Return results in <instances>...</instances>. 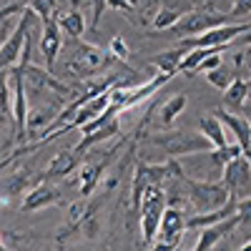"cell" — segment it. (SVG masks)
<instances>
[{
  "mask_svg": "<svg viewBox=\"0 0 251 251\" xmlns=\"http://www.w3.org/2000/svg\"><path fill=\"white\" fill-rule=\"evenodd\" d=\"M183 55H186V48H183V46H178V48H174V50L156 53V55L151 58V63L158 68V73L174 78V75H176V68H178V63H181V58H183Z\"/></svg>",
  "mask_w": 251,
  "mask_h": 251,
  "instance_id": "21",
  "label": "cell"
},
{
  "mask_svg": "<svg viewBox=\"0 0 251 251\" xmlns=\"http://www.w3.org/2000/svg\"><path fill=\"white\" fill-rule=\"evenodd\" d=\"M0 111L10 116V88H8V71L0 68Z\"/></svg>",
  "mask_w": 251,
  "mask_h": 251,
  "instance_id": "27",
  "label": "cell"
},
{
  "mask_svg": "<svg viewBox=\"0 0 251 251\" xmlns=\"http://www.w3.org/2000/svg\"><path fill=\"white\" fill-rule=\"evenodd\" d=\"M151 251H176V244H169V241H156Z\"/></svg>",
  "mask_w": 251,
  "mask_h": 251,
  "instance_id": "33",
  "label": "cell"
},
{
  "mask_svg": "<svg viewBox=\"0 0 251 251\" xmlns=\"http://www.w3.org/2000/svg\"><path fill=\"white\" fill-rule=\"evenodd\" d=\"M78 161H80V156H78L73 149H71V151H60V153H55V156L50 158V163L46 166V171L40 174V176H43V181L71 176V174H75V169H78Z\"/></svg>",
  "mask_w": 251,
  "mask_h": 251,
  "instance_id": "16",
  "label": "cell"
},
{
  "mask_svg": "<svg viewBox=\"0 0 251 251\" xmlns=\"http://www.w3.org/2000/svg\"><path fill=\"white\" fill-rule=\"evenodd\" d=\"M60 201V188L50 186L48 181H40L35 183L33 188H28V191L23 194V211L33 214V211H40V208H46V206H53Z\"/></svg>",
  "mask_w": 251,
  "mask_h": 251,
  "instance_id": "14",
  "label": "cell"
},
{
  "mask_svg": "<svg viewBox=\"0 0 251 251\" xmlns=\"http://www.w3.org/2000/svg\"><path fill=\"white\" fill-rule=\"evenodd\" d=\"M214 50H224V48H191L178 63V68L176 73H188V75H196V68H199V63L208 55V53H214Z\"/></svg>",
  "mask_w": 251,
  "mask_h": 251,
  "instance_id": "24",
  "label": "cell"
},
{
  "mask_svg": "<svg viewBox=\"0 0 251 251\" xmlns=\"http://www.w3.org/2000/svg\"><path fill=\"white\" fill-rule=\"evenodd\" d=\"M194 5L188 3V0H158V8L151 18V28L153 33H161L166 28H171L176 20L186 13V10H191Z\"/></svg>",
  "mask_w": 251,
  "mask_h": 251,
  "instance_id": "15",
  "label": "cell"
},
{
  "mask_svg": "<svg viewBox=\"0 0 251 251\" xmlns=\"http://www.w3.org/2000/svg\"><path fill=\"white\" fill-rule=\"evenodd\" d=\"M221 50H214V53H208L201 63H199V68H196V73H206V71H211V68H216V66H221V55H219Z\"/></svg>",
  "mask_w": 251,
  "mask_h": 251,
  "instance_id": "30",
  "label": "cell"
},
{
  "mask_svg": "<svg viewBox=\"0 0 251 251\" xmlns=\"http://www.w3.org/2000/svg\"><path fill=\"white\" fill-rule=\"evenodd\" d=\"M191 5H201V3H206V0H188Z\"/></svg>",
  "mask_w": 251,
  "mask_h": 251,
  "instance_id": "37",
  "label": "cell"
},
{
  "mask_svg": "<svg viewBox=\"0 0 251 251\" xmlns=\"http://www.w3.org/2000/svg\"><path fill=\"white\" fill-rule=\"evenodd\" d=\"M5 118H8V116H5L3 111H0V131H3V126H5Z\"/></svg>",
  "mask_w": 251,
  "mask_h": 251,
  "instance_id": "36",
  "label": "cell"
},
{
  "mask_svg": "<svg viewBox=\"0 0 251 251\" xmlns=\"http://www.w3.org/2000/svg\"><path fill=\"white\" fill-rule=\"evenodd\" d=\"M43 28H40V53L46 58V68L50 73H55V63H58V55H60V48H63V30L58 28V20H55V13H50L46 20H40Z\"/></svg>",
  "mask_w": 251,
  "mask_h": 251,
  "instance_id": "10",
  "label": "cell"
},
{
  "mask_svg": "<svg viewBox=\"0 0 251 251\" xmlns=\"http://www.w3.org/2000/svg\"><path fill=\"white\" fill-rule=\"evenodd\" d=\"M249 33V20L246 23H224L216 28H208L201 35L183 38L181 46L183 48H226L228 43H234L239 35Z\"/></svg>",
  "mask_w": 251,
  "mask_h": 251,
  "instance_id": "7",
  "label": "cell"
},
{
  "mask_svg": "<svg viewBox=\"0 0 251 251\" xmlns=\"http://www.w3.org/2000/svg\"><path fill=\"white\" fill-rule=\"evenodd\" d=\"M35 13L25 5V10L20 13V18H18V23H15V28L8 33V38L0 43V68H13L15 63L20 60V50H23V43H25V35H28V30H30V25L35 23Z\"/></svg>",
  "mask_w": 251,
  "mask_h": 251,
  "instance_id": "8",
  "label": "cell"
},
{
  "mask_svg": "<svg viewBox=\"0 0 251 251\" xmlns=\"http://www.w3.org/2000/svg\"><path fill=\"white\" fill-rule=\"evenodd\" d=\"M224 23H228V15H226V13L214 10L208 3H201V5H194L191 10H186L171 28L161 30V35L183 40V38H191V35H201L203 30L216 28V25H224ZM156 35H158V33H156Z\"/></svg>",
  "mask_w": 251,
  "mask_h": 251,
  "instance_id": "2",
  "label": "cell"
},
{
  "mask_svg": "<svg viewBox=\"0 0 251 251\" xmlns=\"http://www.w3.org/2000/svg\"><path fill=\"white\" fill-rule=\"evenodd\" d=\"M249 211H251V201L244 199V201H239L236 214H231V216L224 219V221H216V224L203 226V228H201V234H199V241H196V246H194V251H211L221 239L231 236L241 224L249 226Z\"/></svg>",
  "mask_w": 251,
  "mask_h": 251,
  "instance_id": "5",
  "label": "cell"
},
{
  "mask_svg": "<svg viewBox=\"0 0 251 251\" xmlns=\"http://www.w3.org/2000/svg\"><path fill=\"white\" fill-rule=\"evenodd\" d=\"M183 211L178 206H171V203H166L163 208V214H161V221H158V241H169V244H181V236H183Z\"/></svg>",
  "mask_w": 251,
  "mask_h": 251,
  "instance_id": "12",
  "label": "cell"
},
{
  "mask_svg": "<svg viewBox=\"0 0 251 251\" xmlns=\"http://www.w3.org/2000/svg\"><path fill=\"white\" fill-rule=\"evenodd\" d=\"M181 186L191 201V206L196 208V214H206V211H214V208L224 206L228 199V191L221 181H196V178H181Z\"/></svg>",
  "mask_w": 251,
  "mask_h": 251,
  "instance_id": "4",
  "label": "cell"
},
{
  "mask_svg": "<svg viewBox=\"0 0 251 251\" xmlns=\"http://www.w3.org/2000/svg\"><path fill=\"white\" fill-rule=\"evenodd\" d=\"M128 3H131V5H136V3H141V0H128Z\"/></svg>",
  "mask_w": 251,
  "mask_h": 251,
  "instance_id": "38",
  "label": "cell"
},
{
  "mask_svg": "<svg viewBox=\"0 0 251 251\" xmlns=\"http://www.w3.org/2000/svg\"><path fill=\"white\" fill-rule=\"evenodd\" d=\"M108 53H111L116 60H128V55H131L128 46H126V40H123L121 35H113V38H111V43H108Z\"/></svg>",
  "mask_w": 251,
  "mask_h": 251,
  "instance_id": "29",
  "label": "cell"
},
{
  "mask_svg": "<svg viewBox=\"0 0 251 251\" xmlns=\"http://www.w3.org/2000/svg\"><path fill=\"white\" fill-rule=\"evenodd\" d=\"M149 143L161 149L171 158H183V156H196V153H208L214 149L203 133H191V131H166V133H153L149 136Z\"/></svg>",
  "mask_w": 251,
  "mask_h": 251,
  "instance_id": "3",
  "label": "cell"
},
{
  "mask_svg": "<svg viewBox=\"0 0 251 251\" xmlns=\"http://www.w3.org/2000/svg\"><path fill=\"white\" fill-rule=\"evenodd\" d=\"M68 60H66V73L73 78H96L98 73H106L116 58L108 53V48H98L91 43H80V38L75 40V46L68 50Z\"/></svg>",
  "mask_w": 251,
  "mask_h": 251,
  "instance_id": "1",
  "label": "cell"
},
{
  "mask_svg": "<svg viewBox=\"0 0 251 251\" xmlns=\"http://www.w3.org/2000/svg\"><path fill=\"white\" fill-rule=\"evenodd\" d=\"M199 126H201V133L208 138V143L214 146V149H221V146H226L228 143V133H226V128H224V123L214 116V113H203L201 118H199Z\"/></svg>",
  "mask_w": 251,
  "mask_h": 251,
  "instance_id": "19",
  "label": "cell"
},
{
  "mask_svg": "<svg viewBox=\"0 0 251 251\" xmlns=\"http://www.w3.org/2000/svg\"><path fill=\"white\" fill-rule=\"evenodd\" d=\"M214 116L224 123V128H228V133L234 136V141L239 143L241 153H244V156H249V153H251V123H249V118L236 116V113L226 111V108L214 111Z\"/></svg>",
  "mask_w": 251,
  "mask_h": 251,
  "instance_id": "11",
  "label": "cell"
},
{
  "mask_svg": "<svg viewBox=\"0 0 251 251\" xmlns=\"http://www.w3.org/2000/svg\"><path fill=\"white\" fill-rule=\"evenodd\" d=\"M106 8L123 10V13H131V15H133V5L128 3V0H106Z\"/></svg>",
  "mask_w": 251,
  "mask_h": 251,
  "instance_id": "32",
  "label": "cell"
},
{
  "mask_svg": "<svg viewBox=\"0 0 251 251\" xmlns=\"http://www.w3.org/2000/svg\"><path fill=\"white\" fill-rule=\"evenodd\" d=\"M251 13V0H234L231 10H228V18H234L236 23H246Z\"/></svg>",
  "mask_w": 251,
  "mask_h": 251,
  "instance_id": "28",
  "label": "cell"
},
{
  "mask_svg": "<svg viewBox=\"0 0 251 251\" xmlns=\"http://www.w3.org/2000/svg\"><path fill=\"white\" fill-rule=\"evenodd\" d=\"M249 174H251V163H249V156L244 153L231 158L221 169V183L226 186L228 196L234 201L249 199Z\"/></svg>",
  "mask_w": 251,
  "mask_h": 251,
  "instance_id": "9",
  "label": "cell"
},
{
  "mask_svg": "<svg viewBox=\"0 0 251 251\" xmlns=\"http://www.w3.org/2000/svg\"><path fill=\"white\" fill-rule=\"evenodd\" d=\"M118 131H121V121H118V116H113L111 121H106L103 126H98L96 131H91L88 136H83L80 141H78V146H75V153L80 156L83 151H88V149H93V146H98V143H106V141H111L113 136H118Z\"/></svg>",
  "mask_w": 251,
  "mask_h": 251,
  "instance_id": "17",
  "label": "cell"
},
{
  "mask_svg": "<svg viewBox=\"0 0 251 251\" xmlns=\"http://www.w3.org/2000/svg\"><path fill=\"white\" fill-rule=\"evenodd\" d=\"M30 186V169H20L3 183V196H23Z\"/></svg>",
  "mask_w": 251,
  "mask_h": 251,
  "instance_id": "23",
  "label": "cell"
},
{
  "mask_svg": "<svg viewBox=\"0 0 251 251\" xmlns=\"http://www.w3.org/2000/svg\"><path fill=\"white\" fill-rule=\"evenodd\" d=\"M249 88H251L249 78H244V75L231 78V83L221 91L224 93V106L228 111H236V116L249 118Z\"/></svg>",
  "mask_w": 251,
  "mask_h": 251,
  "instance_id": "13",
  "label": "cell"
},
{
  "mask_svg": "<svg viewBox=\"0 0 251 251\" xmlns=\"http://www.w3.org/2000/svg\"><path fill=\"white\" fill-rule=\"evenodd\" d=\"M236 208H239V201L228 199L224 206L214 208V211H206V214H194V216L183 219V228H203V226H208V224L224 221V219H228L231 214H236Z\"/></svg>",
  "mask_w": 251,
  "mask_h": 251,
  "instance_id": "18",
  "label": "cell"
},
{
  "mask_svg": "<svg viewBox=\"0 0 251 251\" xmlns=\"http://www.w3.org/2000/svg\"><path fill=\"white\" fill-rule=\"evenodd\" d=\"M53 13H55V10H53ZM55 20H58V28L66 30L73 40L83 38V33H86V18H83L80 10H68V13H63V15L55 13Z\"/></svg>",
  "mask_w": 251,
  "mask_h": 251,
  "instance_id": "22",
  "label": "cell"
},
{
  "mask_svg": "<svg viewBox=\"0 0 251 251\" xmlns=\"http://www.w3.org/2000/svg\"><path fill=\"white\" fill-rule=\"evenodd\" d=\"M239 251H251V241L246 239V244H241V246H239Z\"/></svg>",
  "mask_w": 251,
  "mask_h": 251,
  "instance_id": "35",
  "label": "cell"
},
{
  "mask_svg": "<svg viewBox=\"0 0 251 251\" xmlns=\"http://www.w3.org/2000/svg\"><path fill=\"white\" fill-rule=\"evenodd\" d=\"M186 103H188V98L183 93H176L163 103L161 111H158V123L163 126V128H171V126L176 123V118L186 111Z\"/></svg>",
  "mask_w": 251,
  "mask_h": 251,
  "instance_id": "20",
  "label": "cell"
},
{
  "mask_svg": "<svg viewBox=\"0 0 251 251\" xmlns=\"http://www.w3.org/2000/svg\"><path fill=\"white\" fill-rule=\"evenodd\" d=\"M236 156H241L239 143H226V146H221V149H211V151H208V161H211L214 166H219V169H224V166L231 158H236Z\"/></svg>",
  "mask_w": 251,
  "mask_h": 251,
  "instance_id": "25",
  "label": "cell"
},
{
  "mask_svg": "<svg viewBox=\"0 0 251 251\" xmlns=\"http://www.w3.org/2000/svg\"><path fill=\"white\" fill-rule=\"evenodd\" d=\"M214 249H216V251H231V249H228V236H226V239H221Z\"/></svg>",
  "mask_w": 251,
  "mask_h": 251,
  "instance_id": "34",
  "label": "cell"
},
{
  "mask_svg": "<svg viewBox=\"0 0 251 251\" xmlns=\"http://www.w3.org/2000/svg\"><path fill=\"white\" fill-rule=\"evenodd\" d=\"M163 208H166V188H163V186H149V188L143 191V196H141V203H138L143 244H151V241L156 239L158 221H161Z\"/></svg>",
  "mask_w": 251,
  "mask_h": 251,
  "instance_id": "6",
  "label": "cell"
},
{
  "mask_svg": "<svg viewBox=\"0 0 251 251\" xmlns=\"http://www.w3.org/2000/svg\"><path fill=\"white\" fill-rule=\"evenodd\" d=\"M206 80L211 83L214 88L224 91L228 83H231V73H228V71L224 68V63H221V66H216V68H211V71H206Z\"/></svg>",
  "mask_w": 251,
  "mask_h": 251,
  "instance_id": "26",
  "label": "cell"
},
{
  "mask_svg": "<svg viewBox=\"0 0 251 251\" xmlns=\"http://www.w3.org/2000/svg\"><path fill=\"white\" fill-rule=\"evenodd\" d=\"M91 3H93V23H91V28H98L103 13H106V0H91Z\"/></svg>",
  "mask_w": 251,
  "mask_h": 251,
  "instance_id": "31",
  "label": "cell"
},
{
  "mask_svg": "<svg viewBox=\"0 0 251 251\" xmlns=\"http://www.w3.org/2000/svg\"><path fill=\"white\" fill-rule=\"evenodd\" d=\"M191 251H194V249H191Z\"/></svg>",
  "mask_w": 251,
  "mask_h": 251,
  "instance_id": "39",
  "label": "cell"
}]
</instances>
